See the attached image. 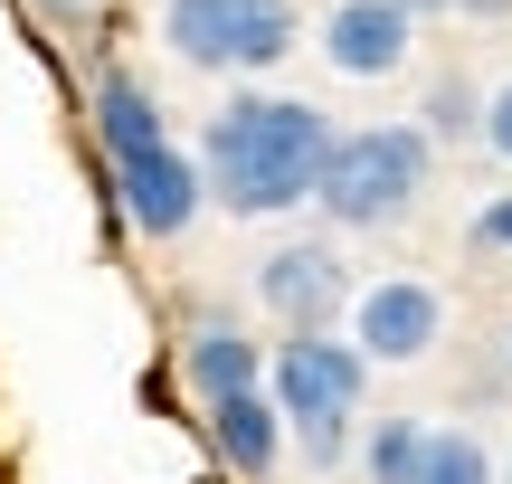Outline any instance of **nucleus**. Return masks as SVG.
Here are the masks:
<instances>
[{
	"label": "nucleus",
	"mask_w": 512,
	"mask_h": 484,
	"mask_svg": "<svg viewBox=\"0 0 512 484\" xmlns=\"http://www.w3.org/2000/svg\"><path fill=\"white\" fill-rule=\"evenodd\" d=\"M332 114L313 95H275V86H238L219 114L200 124V181L228 219H285L313 209L332 162Z\"/></svg>",
	"instance_id": "nucleus-1"
},
{
	"label": "nucleus",
	"mask_w": 512,
	"mask_h": 484,
	"mask_svg": "<svg viewBox=\"0 0 512 484\" xmlns=\"http://www.w3.org/2000/svg\"><path fill=\"white\" fill-rule=\"evenodd\" d=\"M361 390H370V361L351 352L342 333H285L266 352V399H275V418H285V447L304 456L313 475H342L351 466Z\"/></svg>",
	"instance_id": "nucleus-2"
},
{
	"label": "nucleus",
	"mask_w": 512,
	"mask_h": 484,
	"mask_svg": "<svg viewBox=\"0 0 512 484\" xmlns=\"http://www.w3.org/2000/svg\"><path fill=\"white\" fill-rule=\"evenodd\" d=\"M427 171H437V143L418 124H351V133H332L313 209L332 228H351V238H370V228H399L427 200Z\"/></svg>",
	"instance_id": "nucleus-3"
},
{
	"label": "nucleus",
	"mask_w": 512,
	"mask_h": 484,
	"mask_svg": "<svg viewBox=\"0 0 512 484\" xmlns=\"http://www.w3.org/2000/svg\"><path fill=\"white\" fill-rule=\"evenodd\" d=\"M162 48L200 76H266L304 48L294 0H162Z\"/></svg>",
	"instance_id": "nucleus-4"
},
{
	"label": "nucleus",
	"mask_w": 512,
	"mask_h": 484,
	"mask_svg": "<svg viewBox=\"0 0 512 484\" xmlns=\"http://www.w3.org/2000/svg\"><path fill=\"white\" fill-rule=\"evenodd\" d=\"M351 352L370 361V371H408V361H427L446 342V295L427 276H370V285H351Z\"/></svg>",
	"instance_id": "nucleus-5"
},
{
	"label": "nucleus",
	"mask_w": 512,
	"mask_h": 484,
	"mask_svg": "<svg viewBox=\"0 0 512 484\" xmlns=\"http://www.w3.org/2000/svg\"><path fill=\"white\" fill-rule=\"evenodd\" d=\"M256 304L275 314V333H332L351 314V266L332 238H285L256 257Z\"/></svg>",
	"instance_id": "nucleus-6"
},
{
	"label": "nucleus",
	"mask_w": 512,
	"mask_h": 484,
	"mask_svg": "<svg viewBox=\"0 0 512 484\" xmlns=\"http://www.w3.org/2000/svg\"><path fill=\"white\" fill-rule=\"evenodd\" d=\"M105 190H114V209H124V228H143V238H181L209 209L200 152H181V143H152V152H133V162H105Z\"/></svg>",
	"instance_id": "nucleus-7"
},
{
	"label": "nucleus",
	"mask_w": 512,
	"mask_h": 484,
	"mask_svg": "<svg viewBox=\"0 0 512 484\" xmlns=\"http://www.w3.org/2000/svg\"><path fill=\"white\" fill-rule=\"evenodd\" d=\"M313 48H323V67L342 76V86H380V76H399L408 57H418V19L389 10V0H332Z\"/></svg>",
	"instance_id": "nucleus-8"
},
{
	"label": "nucleus",
	"mask_w": 512,
	"mask_h": 484,
	"mask_svg": "<svg viewBox=\"0 0 512 484\" xmlns=\"http://www.w3.org/2000/svg\"><path fill=\"white\" fill-rule=\"evenodd\" d=\"M181 380H190V399H200V409L247 399V390H266V342H256L238 314L200 304V314L181 323Z\"/></svg>",
	"instance_id": "nucleus-9"
},
{
	"label": "nucleus",
	"mask_w": 512,
	"mask_h": 484,
	"mask_svg": "<svg viewBox=\"0 0 512 484\" xmlns=\"http://www.w3.org/2000/svg\"><path fill=\"white\" fill-rule=\"evenodd\" d=\"M86 124H95V152L105 162H133V152H152V143H171V114H162V95L143 86L133 67H95V86H86Z\"/></svg>",
	"instance_id": "nucleus-10"
},
{
	"label": "nucleus",
	"mask_w": 512,
	"mask_h": 484,
	"mask_svg": "<svg viewBox=\"0 0 512 484\" xmlns=\"http://www.w3.org/2000/svg\"><path fill=\"white\" fill-rule=\"evenodd\" d=\"M200 428H209V456H219L238 484H275V466H285V418H275V399H266V390L200 409Z\"/></svg>",
	"instance_id": "nucleus-11"
},
{
	"label": "nucleus",
	"mask_w": 512,
	"mask_h": 484,
	"mask_svg": "<svg viewBox=\"0 0 512 484\" xmlns=\"http://www.w3.org/2000/svg\"><path fill=\"white\" fill-rule=\"evenodd\" d=\"M418 133H427V143H475V133H484V86H475L465 67L427 76V95H418Z\"/></svg>",
	"instance_id": "nucleus-12"
},
{
	"label": "nucleus",
	"mask_w": 512,
	"mask_h": 484,
	"mask_svg": "<svg viewBox=\"0 0 512 484\" xmlns=\"http://www.w3.org/2000/svg\"><path fill=\"white\" fill-rule=\"evenodd\" d=\"M418 456H427V418H370V437H361L370 484H418Z\"/></svg>",
	"instance_id": "nucleus-13"
},
{
	"label": "nucleus",
	"mask_w": 512,
	"mask_h": 484,
	"mask_svg": "<svg viewBox=\"0 0 512 484\" xmlns=\"http://www.w3.org/2000/svg\"><path fill=\"white\" fill-rule=\"evenodd\" d=\"M418 484H503V475H494V447H484L475 428H427Z\"/></svg>",
	"instance_id": "nucleus-14"
},
{
	"label": "nucleus",
	"mask_w": 512,
	"mask_h": 484,
	"mask_svg": "<svg viewBox=\"0 0 512 484\" xmlns=\"http://www.w3.org/2000/svg\"><path fill=\"white\" fill-rule=\"evenodd\" d=\"M465 238H475L484 257H512V190H494V200L475 209V228H465Z\"/></svg>",
	"instance_id": "nucleus-15"
},
{
	"label": "nucleus",
	"mask_w": 512,
	"mask_h": 484,
	"mask_svg": "<svg viewBox=\"0 0 512 484\" xmlns=\"http://www.w3.org/2000/svg\"><path fill=\"white\" fill-rule=\"evenodd\" d=\"M484 152H494V162H512V76L503 86H484V133H475Z\"/></svg>",
	"instance_id": "nucleus-16"
},
{
	"label": "nucleus",
	"mask_w": 512,
	"mask_h": 484,
	"mask_svg": "<svg viewBox=\"0 0 512 484\" xmlns=\"http://www.w3.org/2000/svg\"><path fill=\"white\" fill-rule=\"evenodd\" d=\"M389 10H408V19H418V29H427V19H446V10H456V0H389Z\"/></svg>",
	"instance_id": "nucleus-17"
},
{
	"label": "nucleus",
	"mask_w": 512,
	"mask_h": 484,
	"mask_svg": "<svg viewBox=\"0 0 512 484\" xmlns=\"http://www.w3.org/2000/svg\"><path fill=\"white\" fill-rule=\"evenodd\" d=\"M456 19H512V0H456Z\"/></svg>",
	"instance_id": "nucleus-18"
},
{
	"label": "nucleus",
	"mask_w": 512,
	"mask_h": 484,
	"mask_svg": "<svg viewBox=\"0 0 512 484\" xmlns=\"http://www.w3.org/2000/svg\"><path fill=\"white\" fill-rule=\"evenodd\" d=\"M38 10H48V19H76V10H86V0H38Z\"/></svg>",
	"instance_id": "nucleus-19"
},
{
	"label": "nucleus",
	"mask_w": 512,
	"mask_h": 484,
	"mask_svg": "<svg viewBox=\"0 0 512 484\" xmlns=\"http://www.w3.org/2000/svg\"><path fill=\"white\" fill-rule=\"evenodd\" d=\"M503 484H512V466H503Z\"/></svg>",
	"instance_id": "nucleus-20"
}]
</instances>
